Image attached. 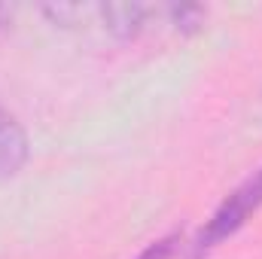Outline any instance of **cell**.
I'll return each mask as SVG.
<instances>
[{
	"mask_svg": "<svg viewBox=\"0 0 262 259\" xmlns=\"http://www.w3.org/2000/svg\"><path fill=\"white\" fill-rule=\"evenodd\" d=\"M259 207H262V168L253 171L244 183H238L232 192L220 201V207L210 213V220L201 226V232L195 235L192 253L201 256V253L213 250L220 241L232 238V235L259 210Z\"/></svg>",
	"mask_w": 262,
	"mask_h": 259,
	"instance_id": "obj_1",
	"label": "cell"
},
{
	"mask_svg": "<svg viewBox=\"0 0 262 259\" xmlns=\"http://www.w3.org/2000/svg\"><path fill=\"white\" fill-rule=\"evenodd\" d=\"M95 12L101 15L104 31H110L122 43L134 40L152 15V9L143 6V3H104V6H95Z\"/></svg>",
	"mask_w": 262,
	"mask_h": 259,
	"instance_id": "obj_3",
	"label": "cell"
},
{
	"mask_svg": "<svg viewBox=\"0 0 262 259\" xmlns=\"http://www.w3.org/2000/svg\"><path fill=\"white\" fill-rule=\"evenodd\" d=\"M168 18L174 25L177 34H198L207 21V9L204 6H168Z\"/></svg>",
	"mask_w": 262,
	"mask_h": 259,
	"instance_id": "obj_4",
	"label": "cell"
},
{
	"mask_svg": "<svg viewBox=\"0 0 262 259\" xmlns=\"http://www.w3.org/2000/svg\"><path fill=\"white\" fill-rule=\"evenodd\" d=\"M31 159V140L25 125L0 104V180H9L25 171Z\"/></svg>",
	"mask_w": 262,
	"mask_h": 259,
	"instance_id": "obj_2",
	"label": "cell"
},
{
	"mask_svg": "<svg viewBox=\"0 0 262 259\" xmlns=\"http://www.w3.org/2000/svg\"><path fill=\"white\" fill-rule=\"evenodd\" d=\"M180 244H183V235L180 232H168V235L156 238L152 244H146L134 259H174L177 250H180Z\"/></svg>",
	"mask_w": 262,
	"mask_h": 259,
	"instance_id": "obj_5",
	"label": "cell"
}]
</instances>
